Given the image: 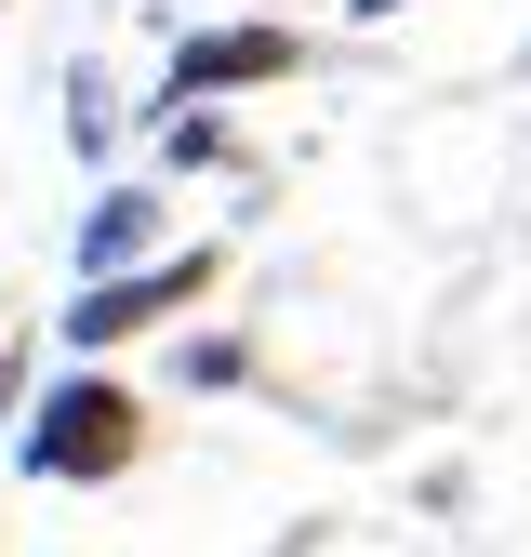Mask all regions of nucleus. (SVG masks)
<instances>
[{"mask_svg":"<svg viewBox=\"0 0 531 557\" xmlns=\"http://www.w3.org/2000/svg\"><path fill=\"white\" fill-rule=\"evenodd\" d=\"M14 465L40 492H107V478H133L147 465V398H133V372L66 359L53 385H27L14 398Z\"/></svg>","mask_w":531,"mask_h":557,"instance_id":"obj_1","label":"nucleus"},{"mask_svg":"<svg viewBox=\"0 0 531 557\" xmlns=\"http://www.w3.org/2000/svg\"><path fill=\"white\" fill-rule=\"evenodd\" d=\"M213 278H226L213 239H160V252H133V265L81 278V293H66V319H53V345H66V359H120V345H147L160 319L213 306Z\"/></svg>","mask_w":531,"mask_h":557,"instance_id":"obj_2","label":"nucleus"},{"mask_svg":"<svg viewBox=\"0 0 531 557\" xmlns=\"http://www.w3.org/2000/svg\"><path fill=\"white\" fill-rule=\"evenodd\" d=\"M319 66V40L293 14H199L160 53V107H252V94H293Z\"/></svg>","mask_w":531,"mask_h":557,"instance_id":"obj_3","label":"nucleus"},{"mask_svg":"<svg viewBox=\"0 0 531 557\" xmlns=\"http://www.w3.org/2000/svg\"><path fill=\"white\" fill-rule=\"evenodd\" d=\"M160 239H173V199H160V173H120V186H94V199H81V226H66L81 278H107V265H133V252H160Z\"/></svg>","mask_w":531,"mask_h":557,"instance_id":"obj_4","label":"nucleus"},{"mask_svg":"<svg viewBox=\"0 0 531 557\" xmlns=\"http://www.w3.org/2000/svg\"><path fill=\"white\" fill-rule=\"evenodd\" d=\"M160 120V173H239V120L226 107H147Z\"/></svg>","mask_w":531,"mask_h":557,"instance_id":"obj_5","label":"nucleus"},{"mask_svg":"<svg viewBox=\"0 0 531 557\" xmlns=\"http://www.w3.org/2000/svg\"><path fill=\"white\" fill-rule=\"evenodd\" d=\"M66 147H81V160H120V81H107L94 53L66 66Z\"/></svg>","mask_w":531,"mask_h":557,"instance_id":"obj_6","label":"nucleus"},{"mask_svg":"<svg viewBox=\"0 0 531 557\" xmlns=\"http://www.w3.org/2000/svg\"><path fill=\"white\" fill-rule=\"evenodd\" d=\"M239 372H252L239 332H199V345H186V385H239Z\"/></svg>","mask_w":531,"mask_h":557,"instance_id":"obj_7","label":"nucleus"},{"mask_svg":"<svg viewBox=\"0 0 531 557\" xmlns=\"http://www.w3.org/2000/svg\"><path fill=\"white\" fill-rule=\"evenodd\" d=\"M14 398H27V345L0 332V425H14Z\"/></svg>","mask_w":531,"mask_h":557,"instance_id":"obj_8","label":"nucleus"},{"mask_svg":"<svg viewBox=\"0 0 531 557\" xmlns=\"http://www.w3.org/2000/svg\"><path fill=\"white\" fill-rule=\"evenodd\" d=\"M346 14H359V27H398V14H412V0H346Z\"/></svg>","mask_w":531,"mask_h":557,"instance_id":"obj_9","label":"nucleus"},{"mask_svg":"<svg viewBox=\"0 0 531 557\" xmlns=\"http://www.w3.org/2000/svg\"><path fill=\"white\" fill-rule=\"evenodd\" d=\"M239 14H280V0H239Z\"/></svg>","mask_w":531,"mask_h":557,"instance_id":"obj_10","label":"nucleus"}]
</instances>
